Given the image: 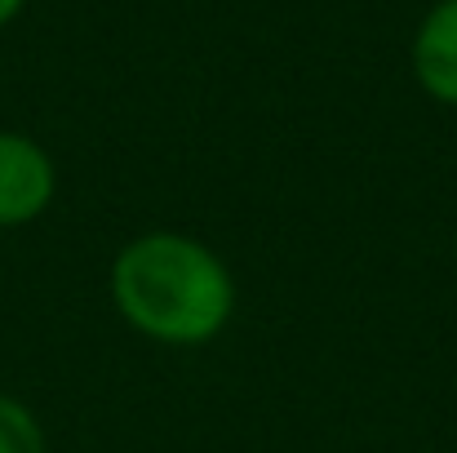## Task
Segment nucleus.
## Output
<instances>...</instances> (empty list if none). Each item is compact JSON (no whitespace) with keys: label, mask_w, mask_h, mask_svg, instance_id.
I'll return each instance as SVG.
<instances>
[{"label":"nucleus","mask_w":457,"mask_h":453,"mask_svg":"<svg viewBox=\"0 0 457 453\" xmlns=\"http://www.w3.org/2000/svg\"><path fill=\"white\" fill-rule=\"evenodd\" d=\"M112 302L143 338L164 347H200L227 329L236 311V281L204 240L147 231L116 254Z\"/></svg>","instance_id":"obj_1"},{"label":"nucleus","mask_w":457,"mask_h":453,"mask_svg":"<svg viewBox=\"0 0 457 453\" xmlns=\"http://www.w3.org/2000/svg\"><path fill=\"white\" fill-rule=\"evenodd\" d=\"M58 191L49 151L27 134L0 130V231L36 222Z\"/></svg>","instance_id":"obj_2"},{"label":"nucleus","mask_w":457,"mask_h":453,"mask_svg":"<svg viewBox=\"0 0 457 453\" xmlns=\"http://www.w3.org/2000/svg\"><path fill=\"white\" fill-rule=\"evenodd\" d=\"M413 76L436 98L457 107V0H440L413 36Z\"/></svg>","instance_id":"obj_3"},{"label":"nucleus","mask_w":457,"mask_h":453,"mask_svg":"<svg viewBox=\"0 0 457 453\" xmlns=\"http://www.w3.org/2000/svg\"><path fill=\"white\" fill-rule=\"evenodd\" d=\"M0 453H45V432L36 414L0 391Z\"/></svg>","instance_id":"obj_4"},{"label":"nucleus","mask_w":457,"mask_h":453,"mask_svg":"<svg viewBox=\"0 0 457 453\" xmlns=\"http://www.w3.org/2000/svg\"><path fill=\"white\" fill-rule=\"evenodd\" d=\"M18 9H22V0H0V27H4V22H13V18H18Z\"/></svg>","instance_id":"obj_5"}]
</instances>
